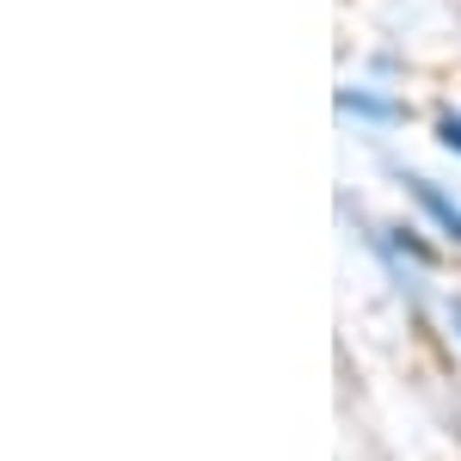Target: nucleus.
<instances>
[{"label": "nucleus", "instance_id": "1", "mask_svg": "<svg viewBox=\"0 0 461 461\" xmlns=\"http://www.w3.org/2000/svg\"><path fill=\"white\" fill-rule=\"evenodd\" d=\"M339 111H357V117H369V123H400V117H406V105L375 99V93H357V86H339Z\"/></svg>", "mask_w": 461, "mask_h": 461}, {"label": "nucleus", "instance_id": "2", "mask_svg": "<svg viewBox=\"0 0 461 461\" xmlns=\"http://www.w3.org/2000/svg\"><path fill=\"white\" fill-rule=\"evenodd\" d=\"M437 136H443V148H456V154H461V117H456V111L437 117Z\"/></svg>", "mask_w": 461, "mask_h": 461}, {"label": "nucleus", "instance_id": "3", "mask_svg": "<svg viewBox=\"0 0 461 461\" xmlns=\"http://www.w3.org/2000/svg\"><path fill=\"white\" fill-rule=\"evenodd\" d=\"M449 326H456V332H461V302H449Z\"/></svg>", "mask_w": 461, "mask_h": 461}]
</instances>
